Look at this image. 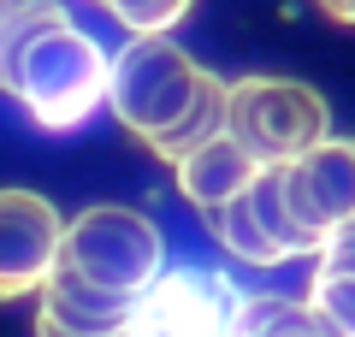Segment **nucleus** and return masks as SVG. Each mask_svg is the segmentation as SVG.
<instances>
[{"mask_svg":"<svg viewBox=\"0 0 355 337\" xmlns=\"http://www.w3.org/2000/svg\"><path fill=\"white\" fill-rule=\"evenodd\" d=\"M113 60L60 0H12L0 24V89L42 130H77L107 107Z\"/></svg>","mask_w":355,"mask_h":337,"instance_id":"obj_1","label":"nucleus"},{"mask_svg":"<svg viewBox=\"0 0 355 337\" xmlns=\"http://www.w3.org/2000/svg\"><path fill=\"white\" fill-rule=\"evenodd\" d=\"M207 77L214 71H202L172 36H130L113 53V71H107V107L119 112V125L130 137H142L154 148L196 107Z\"/></svg>","mask_w":355,"mask_h":337,"instance_id":"obj_2","label":"nucleus"},{"mask_svg":"<svg viewBox=\"0 0 355 337\" xmlns=\"http://www.w3.org/2000/svg\"><path fill=\"white\" fill-rule=\"evenodd\" d=\"M225 137H237L261 166H279L331 137V107L296 77H243L225 83Z\"/></svg>","mask_w":355,"mask_h":337,"instance_id":"obj_3","label":"nucleus"},{"mask_svg":"<svg viewBox=\"0 0 355 337\" xmlns=\"http://www.w3.org/2000/svg\"><path fill=\"white\" fill-rule=\"evenodd\" d=\"M60 266L83 273L101 290L142 296L166 273V237H160V225L142 219L137 207H83L77 219H65Z\"/></svg>","mask_w":355,"mask_h":337,"instance_id":"obj_4","label":"nucleus"},{"mask_svg":"<svg viewBox=\"0 0 355 337\" xmlns=\"http://www.w3.org/2000/svg\"><path fill=\"white\" fill-rule=\"evenodd\" d=\"M249 296L214 266H166L137 296L130 337H243Z\"/></svg>","mask_w":355,"mask_h":337,"instance_id":"obj_5","label":"nucleus"},{"mask_svg":"<svg viewBox=\"0 0 355 337\" xmlns=\"http://www.w3.org/2000/svg\"><path fill=\"white\" fill-rule=\"evenodd\" d=\"M279 172H284V201H291L296 231H302L308 254H320L331 231L355 219V142L326 137L296 160H279Z\"/></svg>","mask_w":355,"mask_h":337,"instance_id":"obj_6","label":"nucleus"},{"mask_svg":"<svg viewBox=\"0 0 355 337\" xmlns=\"http://www.w3.org/2000/svg\"><path fill=\"white\" fill-rule=\"evenodd\" d=\"M65 219L36 189H0V302L42 296L53 261H60Z\"/></svg>","mask_w":355,"mask_h":337,"instance_id":"obj_7","label":"nucleus"},{"mask_svg":"<svg viewBox=\"0 0 355 337\" xmlns=\"http://www.w3.org/2000/svg\"><path fill=\"white\" fill-rule=\"evenodd\" d=\"M42 313L60 320V325H71V331H130V320H137V296L101 290V284H89L83 273H71V266L53 261L48 284H42Z\"/></svg>","mask_w":355,"mask_h":337,"instance_id":"obj_8","label":"nucleus"},{"mask_svg":"<svg viewBox=\"0 0 355 337\" xmlns=\"http://www.w3.org/2000/svg\"><path fill=\"white\" fill-rule=\"evenodd\" d=\"M254 172H261V160H254L237 137H225V130H219L214 142H202L196 154H184V160H178V189H184V201H190V207L214 213V207H225L237 189H249Z\"/></svg>","mask_w":355,"mask_h":337,"instance_id":"obj_9","label":"nucleus"},{"mask_svg":"<svg viewBox=\"0 0 355 337\" xmlns=\"http://www.w3.org/2000/svg\"><path fill=\"white\" fill-rule=\"evenodd\" d=\"M243 337H338V331L314 313L308 296L302 302H296V296H249Z\"/></svg>","mask_w":355,"mask_h":337,"instance_id":"obj_10","label":"nucleus"},{"mask_svg":"<svg viewBox=\"0 0 355 337\" xmlns=\"http://www.w3.org/2000/svg\"><path fill=\"white\" fill-rule=\"evenodd\" d=\"M219 130H225V83H219V77H207V89L202 95H196V107L184 112V119H178L172 130H166L160 142H154V154H160V160H184V154H196L202 148V142H214Z\"/></svg>","mask_w":355,"mask_h":337,"instance_id":"obj_11","label":"nucleus"},{"mask_svg":"<svg viewBox=\"0 0 355 337\" xmlns=\"http://www.w3.org/2000/svg\"><path fill=\"white\" fill-rule=\"evenodd\" d=\"M308 302H314V313H320V320H326L338 337H355V273H331V266H314Z\"/></svg>","mask_w":355,"mask_h":337,"instance_id":"obj_12","label":"nucleus"},{"mask_svg":"<svg viewBox=\"0 0 355 337\" xmlns=\"http://www.w3.org/2000/svg\"><path fill=\"white\" fill-rule=\"evenodd\" d=\"M101 6L130 30V36H166V30L184 24V12H190L196 0H101Z\"/></svg>","mask_w":355,"mask_h":337,"instance_id":"obj_13","label":"nucleus"},{"mask_svg":"<svg viewBox=\"0 0 355 337\" xmlns=\"http://www.w3.org/2000/svg\"><path fill=\"white\" fill-rule=\"evenodd\" d=\"M314 261H320V266H331V273H355V219L331 231V243L314 254Z\"/></svg>","mask_w":355,"mask_h":337,"instance_id":"obj_14","label":"nucleus"},{"mask_svg":"<svg viewBox=\"0 0 355 337\" xmlns=\"http://www.w3.org/2000/svg\"><path fill=\"white\" fill-rule=\"evenodd\" d=\"M36 337H130V331H71V325L48 320V313H36Z\"/></svg>","mask_w":355,"mask_h":337,"instance_id":"obj_15","label":"nucleus"},{"mask_svg":"<svg viewBox=\"0 0 355 337\" xmlns=\"http://www.w3.org/2000/svg\"><path fill=\"white\" fill-rule=\"evenodd\" d=\"M320 6H326L338 24H355V0H320Z\"/></svg>","mask_w":355,"mask_h":337,"instance_id":"obj_16","label":"nucleus"},{"mask_svg":"<svg viewBox=\"0 0 355 337\" xmlns=\"http://www.w3.org/2000/svg\"><path fill=\"white\" fill-rule=\"evenodd\" d=\"M6 12H12V0H0V24H6Z\"/></svg>","mask_w":355,"mask_h":337,"instance_id":"obj_17","label":"nucleus"}]
</instances>
